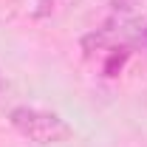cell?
Wrapping results in <instances>:
<instances>
[{"mask_svg": "<svg viewBox=\"0 0 147 147\" xmlns=\"http://www.w3.org/2000/svg\"><path fill=\"white\" fill-rule=\"evenodd\" d=\"M9 122L11 127L17 130L20 136H26L28 142L34 144H62L74 136L71 125L54 113V110H45V108H34V105H17V108L9 113Z\"/></svg>", "mask_w": 147, "mask_h": 147, "instance_id": "cell-1", "label": "cell"}, {"mask_svg": "<svg viewBox=\"0 0 147 147\" xmlns=\"http://www.w3.org/2000/svg\"><path fill=\"white\" fill-rule=\"evenodd\" d=\"M127 57H130L127 48H119V51H113V54H110V59L105 62V74H108V76H116V71L125 65V59H127Z\"/></svg>", "mask_w": 147, "mask_h": 147, "instance_id": "cell-2", "label": "cell"}, {"mask_svg": "<svg viewBox=\"0 0 147 147\" xmlns=\"http://www.w3.org/2000/svg\"><path fill=\"white\" fill-rule=\"evenodd\" d=\"M139 3H142V0H110L113 11H119V14H130V11H133Z\"/></svg>", "mask_w": 147, "mask_h": 147, "instance_id": "cell-3", "label": "cell"}]
</instances>
